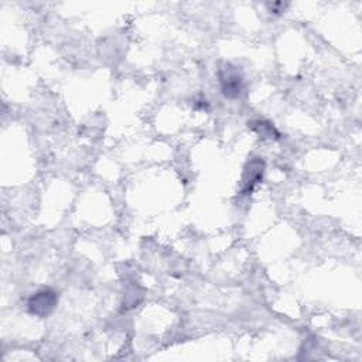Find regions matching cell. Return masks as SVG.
<instances>
[{
  "label": "cell",
  "instance_id": "5",
  "mask_svg": "<svg viewBox=\"0 0 362 362\" xmlns=\"http://www.w3.org/2000/svg\"><path fill=\"white\" fill-rule=\"evenodd\" d=\"M287 4H283V2H274V4H269L267 5V9L270 13L273 15H282L286 9H287Z\"/></svg>",
  "mask_w": 362,
  "mask_h": 362
},
{
  "label": "cell",
  "instance_id": "1",
  "mask_svg": "<svg viewBox=\"0 0 362 362\" xmlns=\"http://www.w3.org/2000/svg\"><path fill=\"white\" fill-rule=\"evenodd\" d=\"M221 90L225 98L236 99L243 91V76L238 67L227 64L219 70Z\"/></svg>",
  "mask_w": 362,
  "mask_h": 362
},
{
  "label": "cell",
  "instance_id": "3",
  "mask_svg": "<svg viewBox=\"0 0 362 362\" xmlns=\"http://www.w3.org/2000/svg\"><path fill=\"white\" fill-rule=\"evenodd\" d=\"M265 173V162L260 157L251 159L243 170L241 180V193L251 194L255 187L262 181Z\"/></svg>",
  "mask_w": 362,
  "mask_h": 362
},
{
  "label": "cell",
  "instance_id": "2",
  "mask_svg": "<svg viewBox=\"0 0 362 362\" xmlns=\"http://www.w3.org/2000/svg\"><path fill=\"white\" fill-rule=\"evenodd\" d=\"M57 303H59L57 293L47 287V289L39 290L29 298L28 308L32 314L44 318L54 311V308L57 307Z\"/></svg>",
  "mask_w": 362,
  "mask_h": 362
},
{
  "label": "cell",
  "instance_id": "4",
  "mask_svg": "<svg viewBox=\"0 0 362 362\" xmlns=\"http://www.w3.org/2000/svg\"><path fill=\"white\" fill-rule=\"evenodd\" d=\"M249 128L256 132L259 136L265 138V139H279L280 135L279 132L276 131V128L270 123V122H266V121H252L248 123Z\"/></svg>",
  "mask_w": 362,
  "mask_h": 362
}]
</instances>
